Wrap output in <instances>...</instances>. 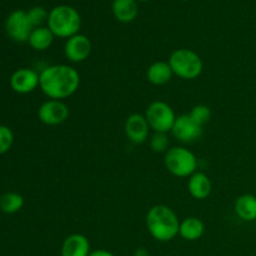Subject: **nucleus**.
<instances>
[{"label":"nucleus","instance_id":"nucleus-22","mask_svg":"<svg viewBox=\"0 0 256 256\" xmlns=\"http://www.w3.org/2000/svg\"><path fill=\"white\" fill-rule=\"evenodd\" d=\"M150 149L156 154L166 152L170 149V140L166 132H154L150 138Z\"/></svg>","mask_w":256,"mask_h":256},{"label":"nucleus","instance_id":"nucleus-28","mask_svg":"<svg viewBox=\"0 0 256 256\" xmlns=\"http://www.w3.org/2000/svg\"><path fill=\"white\" fill-rule=\"evenodd\" d=\"M182 2H189V0H182Z\"/></svg>","mask_w":256,"mask_h":256},{"label":"nucleus","instance_id":"nucleus-11","mask_svg":"<svg viewBox=\"0 0 256 256\" xmlns=\"http://www.w3.org/2000/svg\"><path fill=\"white\" fill-rule=\"evenodd\" d=\"M124 132L130 142L135 145L144 144L149 139L150 132V126L145 115L138 114V112L129 115L125 120Z\"/></svg>","mask_w":256,"mask_h":256},{"label":"nucleus","instance_id":"nucleus-17","mask_svg":"<svg viewBox=\"0 0 256 256\" xmlns=\"http://www.w3.org/2000/svg\"><path fill=\"white\" fill-rule=\"evenodd\" d=\"M205 225L199 218L189 216L180 222L179 235L186 242H196L204 235Z\"/></svg>","mask_w":256,"mask_h":256},{"label":"nucleus","instance_id":"nucleus-7","mask_svg":"<svg viewBox=\"0 0 256 256\" xmlns=\"http://www.w3.org/2000/svg\"><path fill=\"white\" fill-rule=\"evenodd\" d=\"M32 24L30 22L28 12L24 10H14L9 14L5 22V30L8 36L16 42H28L30 34H32Z\"/></svg>","mask_w":256,"mask_h":256},{"label":"nucleus","instance_id":"nucleus-5","mask_svg":"<svg viewBox=\"0 0 256 256\" xmlns=\"http://www.w3.org/2000/svg\"><path fill=\"white\" fill-rule=\"evenodd\" d=\"M164 165L176 178H190L198 169V158L185 146H172L165 152Z\"/></svg>","mask_w":256,"mask_h":256},{"label":"nucleus","instance_id":"nucleus-10","mask_svg":"<svg viewBox=\"0 0 256 256\" xmlns=\"http://www.w3.org/2000/svg\"><path fill=\"white\" fill-rule=\"evenodd\" d=\"M172 135L180 142L190 144L199 139L202 134V126L198 125L189 114H182L176 116L174 126L172 129Z\"/></svg>","mask_w":256,"mask_h":256},{"label":"nucleus","instance_id":"nucleus-3","mask_svg":"<svg viewBox=\"0 0 256 256\" xmlns=\"http://www.w3.org/2000/svg\"><path fill=\"white\" fill-rule=\"evenodd\" d=\"M46 26L55 38L69 39L79 34L82 28V16L75 8L70 5H58L49 12Z\"/></svg>","mask_w":256,"mask_h":256},{"label":"nucleus","instance_id":"nucleus-9","mask_svg":"<svg viewBox=\"0 0 256 256\" xmlns=\"http://www.w3.org/2000/svg\"><path fill=\"white\" fill-rule=\"evenodd\" d=\"M92 44L89 38L84 34H76L66 39L64 45V55L70 62L79 64L90 56Z\"/></svg>","mask_w":256,"mask_h":256},{"label":"nucleus","instance_id":"nucleus-26","mask_svg":"<svg viewBox=\"0 0 256 256\" xmlns=\"http://www.w3.org/2000/svg\"><path fill=\"white\" fill-rule=\"evenodd\" d=\"M134 256H150L149 252L145 248H138L134 252Z\"/></svg>","mask_w":256,"mask_h":256},{"label":"nucleus","instance_id":"nucleus-21","mask_svg":"<svg viewBox=\"0 0 256 256\" xmlns=\"http://www.w3.org/2000/svg\"><path fill=\"white\" fill-rule=\"evenodd\" d=\"M189 116L192 118L198 125L204 128V125H206L208 122H210V119H212V110H210V108L208 106V105L198 104L190 110Z\"/></svg>","mask_w":256,"mask_h":256},{"label":"nucleus","instance_id":"nucleus-20","mask_svg":"<svg viewBox=\"0 0 256 256\" xmlns=\"http://www.w3.org/2000/svg\"><path fill=\"white\" fill-rule=\"evenodd\" d=\"M24 206V198L14 192H5L0 198V210L5 214H16Z\"/></svg>","mask_w":256,"mask_h":256},{"label":"nucleus","instance_id":"nucleus-4","mask_svg":"<svg viewBox=\"0 0 256 256\" xmlns=\"http://www.w3.org/2000/svg\"><path fill=\"white\" fill-rule=\"evenodd\" d=\"M168 62L172 68V74L182 80L198 79L204 70V62L200 55L186 48L174 50Z\"/></svg>","mask_w":256,"mask_h":256},{"label":"nucleus","instance_id":"nucleus-2","mask_svg":"<svg viewBox=\"0 0 256 256\" xmlns=\"http://www.w3.org/2000/svg\"><path fill=\"white\" fill-rule=\"evenodd\" d=\"M145 225L149 234L156 242H172L179 235V218L168 205L158 204L150 208L145 218Z\"/></svg>","mask_w":256,"mask_h":256},{"label":"nucleus","instance_id":"nucleus-1","mask_svg":"<svg viewBox=\"0 0 256 256\" xmlns=\"http://www.w3.org/2000/svg\"><path fill=\"white\" fill-rule=\"evenodd\" d=\"M79 86L80 74L72 65H49L39 72V88L49 99H68L78 92Z\"/></svg>","mask_w":256,"mask_h":256},{"label":"nucleus","instance_id":"nucleus-12","mask_svg":"<svg viewBox=\"0 0 256 256\" xmlns=\"http://www.w3.org/2000/svg\"><path fill=\"white\" fill-rule=\"evenodd\" d=\"M10 88L18 94H29L39 88V72L29 68H20L10 76Z\"/></svg>","mask_w":256,"mask_h":256},{"label":"nucleus","instance_id":"nucleus-13","mask_svg":"<svg viewBox=\"0 0 256 256\" xmlns=\"http://www.w3.org/2000/svg\"><path fill=\"white\" fill-rule=\"evenodd\" d=\"M62 256H89L90 242L85 235L72 234L65 238L62 245Z\"/></svg>","mask_w":256,"mask_h":256},{"label":"nucleus","instance_id":"nucleus-18","mask_svg":"<svg viewBox=\"0 0 256 256\" xmlns=\"http://www.w3.org/2000/svg\"><path fill=\"white\" fill-rule=\"evenodd\" d=\"M235 214L244 222L256 220V196L252 194L240 195L234 204Z\"/></svg>","mask_w":256,"mask_h":256},{"label":"nucleus","instance_id":"nucleus-19","mask_svg":"<svg viewBox=\"0 0 256 256\" xmlns=\"http://www.w3.org/2000/svg\"><path fill=\"white\" fill-rule=\"evenodd\" d=\"M54 34L52 32V30L48 26H39L34 28L30 34L29 40H28V44L36 52H45V50L49 49L50 46L54 42Z\"/></svg>","mask_w":256,"mask_h":256},{"label":"nucleus","instance_id":"nucleus-15","mask_svg":"<svg viewBox=\"0 0 256 256\" xmlns=\"http://www.w3.org/2000/svg\"><path fill=\"white\" fill-rule=\"evenodd\" d=\"M112 15L122 24H129L136 19L139 14V5L136 0H112Z\"/></svg>","mask_w":256,"mask_h":256},{"label":"nucleus","instance_id":"nucleus-27","mask_svg":"<svg viewBox=\"0 0 256 256\" xmlns=\"http://www.w3.org/2000/svg\"><path fill=\"white\" fill-rule=\"evenodd\" d=\"M138 2H149V0H136Z\"/></svg>","mask_w":256,"mask_h":256},{"label":"nucleus","instance_id":"nucleus-8","mask_svg":"<svg viewBox=\"0 0 256 256\" xmlns=\"http://www.w3.org/2000/svg\"><path fill=\"white\" fill-rule=\"evenodd\" d=\"M69 106L64 100L49 99L42 102L38 109V118L48 126H56L69 119Z\"/></svg>","mask_w":256,"mask_h":256},{"label":"nucleus","instance_id":"nucleus-25","mask_svg":"<svg viewBox=\"0 0 256 256\" xmlns=\"http://www.w3.org/2000/svg\"><path fill=\"white\" fill-rule=\"evenodd\" d=\"M89 256H115L112 252L105 249H96V250H92Z\"/></svg>","mask_w":256,"mask_h":256},{"label":"nucleus","instance_id":"nucleus-16","mask_svg":"<svg viewBox=\"0 0 256 256\" xmlns=\"http://www.w3.org/2000/svg\"><path fill=\"white\" fill-rule=\"evenodd\" d=\"M172 75L174 74H172L169 62H162V60L152 62L146 70L148 82L155 86H162V85L168 84L172 80Z\"/></svg>","mask_w":256,"mask_h":256},{"label":"nucleus","instance_id":"nucleus-14","mask_svg":"<svg viewBox=\"0 0 256 256\" xmlns=\"http://www.w3.org/2000/svg\"><path fill=\"white\" fill-rule=\"evenodd\" d=\"M212 180L205 172H194L188 180V192L194 199L205 200L212 194Z\"/></svg>","mask_w":256,"mask_h":256},{"label":"nucleus","instance_id":"nucleus-23","mask_svg":"<svg viewBox=\"0 0 256 256\" xmlns=\"http://www.w3.org/2000/svg\"><path fill=\"white\" fill-rule=\"evenodd\" d=\"M26 12L30 22L34 28L44 26V24L48 22V19H49V12L42 6H34L28 10Z\"/></svg>","mask_w":256,"mask_h":256},{"label":"nucleus","instance_id":"nucleus-6","mask_svg":"<svg viewBox=\"0 0 256 256\" xmlns=\"http://www.w3.org/2000/svg\"><path fill=\"white\" fill-rule=\"evenodd\" d=\"M145 118L154 132H170L176 120L174 109L162 100L150 102L145 110Z\"/></svg>","mask_w":256,"mask_h":256},{"label":"nucleus","instance_id":"nucleus-24","mask_svg":"<svg viewBox=\"0 0 256 256\" xmlns=\"http://www.w3.org/2000/svg\"><path fill=\"white\" fill-rule=\"evenodd\" d=\"M14 144V132L6 125H0V155L12 149Z\"/></svg>","mask_w":256,"mask_h":256}]
</instances>
